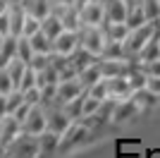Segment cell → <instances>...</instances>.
Masks as SVG:
<instances>
[{"label":"cell","instance_id":"obj_26","mask_svg":"<svg viewBox=\"0 0 160 158\" xmlns=\"http://www.w3.org/2000/svg\"><path fill=\"white\" fill-rule=\"evenodd\" d=\"M17 58L22 60V62H31L33 58V48H31V41H29V36H17Z\"/></svg>","mask_w":160,"mask_h":158},{"label":"cell","instance_id":"obj_25","mask_svg":"<svg viewBox=\"0 0 160 158\" xmlns=\"http://www.w3.org/2000/svg\"><path fill=\"white\" fill-rule=\"evenodd\" d=\"M27 62H22L19 58H12L10 62L5 65V70H7V74L12 77V82H14V86L19 89V82H22V77H24V72H27Z\"/></svg>","mask_w":160,"mask_h":158},{"label":"cell","instance_id":"obj_42","mask_svg":"<svg viewBox=\"0 0 160 158\" xmlns=\"http://www.w3.org/2000/svg\"><path fill=\"white\" fill-rule=\"evenodd\" d=\"M2 39H5V36H2V34H0V46H2Z\"/></svg>","mask_w":160,"mask_h":158},{"label":"cell","instance_id":"obj_31","mask_svg":"<svg viewBox=\"0 0 160 158\" xmlns=\"http://www.w3.org/2000/svg\"><path fill=\"white\" fill-rule=\"evenodd\" d=\"M17 86H14V82H12V77L7 74V70L5 67H0V93L2 96H7L10 91H14Z\"/></svg>","mask_w":160,"mask_h":158},{"label":"cell","instance_id":"obj_14","mask_svg":"<svg viewBox=\"0 0 160 158\" xmlns=\"http://www.w3.org/2000/svg\"><path fill=\"white\" fill-rule=\"evenodd\" d=\"M103 34H105V41H120L124 43V39L129 36V24L127 22H103Z\"/></svg>","mask_w":160,"mask_h":158},{"label":"cell","instance_id":"obj_37","mask_svg":"<svg viewBox=\"0 0 160 158\" xmlns=\"http://www.w3.org/2000/svg\"><path fill=\"white\" fill-rule=\"evenodd\" d=\"M146 89L153 91L155 96H160V77H148L146 79Z\"/></svg>","mask_w":160,"mask_h":158},{"label":"cell","instance_id":"obj_24","mask_svg":"<svg viewBox=\"0 0 160 158\" xmlns=\"http://www.w3.org/2000/svg\"><path fill=\"white\" fill-rule=\"evenodd\" d=\"M29 41H31L33 53H46V55H50V53H53V41L48 39L43 31H36L33 36H29Z\"/></svg>","mask_w":160,"mask_h":158},{"label":"cell","instance_id":"obj_43","mask_svg":"<svg viewBox=\"0 0 160 158\" xmlns=\"http://www.w3.org/2000/svg\"><path fill=\"white\" fill-rule=\"evenodd\" d=\"M0 134H2V120H0Z\"/></svg>","mask_w":160,"mask_h":158},{"label":"cell","instance_id":"obj_41","mask_svg":"<svg viewBox=\"0 0 160 158\" xmlns=\"http://www.w3.org/2000/svg\"><path fill=\"white\" fill-rule=\"evenodd\" d=\"M86 3H88V0H72L74 7H81V5H86Z\"/></svg>","mask_w":160,"mask_h":158},{"label":"cell","instance_id":"obj_8","mask_svg":"<svg viewBox=\"0 0 160 158\" xmlns=\"http://www.w3.org/2000/svg\"><path fill=\"white\" fill-rule=\"evenodd\" d=\"M139 115H141L139 105L134 103V98L129 96V98H124V101H117V105H115V110H112L110 125H124V122H132V120L139 118Z\"/></svg>","mask_w":160,"mask_h":158},{"label":"cell","instance_id":"obj_46","mask_svg":"<svg viewBox=\"0 0 160 158\" xmlns=\"http://www.w3.org/2000/svg\"><path fill=\"white\" fill-rule=\"evenodd\" d=\"M158 22H160V19H158Z\"/></svg>","mask_w":160,"mask_h":158},{"label":"cell","instance_id":"obj_22","mask_svg":"<svg viewBox=\"0 0 160 158\" xmlns=\"http://www.w3.org/2000/svg\"><path fill=\"white\" fill-rule=\"evenodd\" d=\"M98 79H103V72H100V65H98V60H96L93 65L84 67V70L79 72V82L84 84V89H88L91 84H96Z\"/></svg>","mask_w":160,"mask_h":158},{"label":"cell","instance_id":"obj_34","mask_svg":"<svg viewBox=\"0 0 160 158\" xmlns=\"http://www.w3.org/2000/svg\"><path fill=\"white\" fill-rule=\"evenodd\" d=\"M31 86H36V70H33V67H27V72H24V77H22V82H19V89L27 91Z\"/></svg>","mask_w":160,"mask_h":158},{"label":"cell","instance_id":"obj_30","mask_svg":"<svg viewBox=\"0 0 160 158\" xmlns=\"http://www.w3.org/2000/svg\"><path fill=\"white\" fill-rule=\"evenodd\" d=\"M86 93H88V96H93V98H98V101H105L108 98V84H105V79H98L96 84H91L86 89Z\"/></svg>","mask_w":160,"mask_h":158},{"label":"cell","instance_id":"obj_44","mask_svg":"<svg viewBox=\"0 0 160 158\" xmlns=\"http://www.w3.org/2000/svg\"><path fill=\"white\" fill-rule=\"evenodd\" d=\"M10 3H22V0H10Z\"/></svg>","mask_w":160,"mask_h":158},{"label":"cell","instance_id":"obj_21","mask_svg":"<svg viewBox=\"0 0 160 158\" xmlns=\"http://www.w3.org/2000/svg\"><path fill=\"white\" fill-rule=\"evenodd\" d=\"M41 31H43V34L48 36V39L53 41V39H55V36H58L60 31H65V26H62V19L58 17V14H53V12H50V14L46 17V19H41Z\"/></svg>","mask_w":160,"mask_h":158},{"label":"cell","instance_id":"obj_40","mask_svg":"<svg viewBox=\"0 0 160 158\" xmlns=\"http://www.w3.org/2000/svg\"><path fill=\"white\" fill-rule=\"evenodd\" d=\"M0 158H7V146L0 144Z\"/></svg>","mask_w":160,"mask_h":158},{"label":"cell","instance_id":"obj_39","mask_svg":"<svg viewBox=\"0 0 160 158\" xmlns=\"http://www.w3.org/2000/svg\"><path fill=\"white\" fill-rule=\"evenodd\" d=\"M53 5H72V0H50Z\"/></svg>","mask_w":160,"mask_h":158},{"label":"cell","instance_id":"obj_10","mask_svg":"<svg viewBox=\"0 0 160 158\" xmlns=\"http://www.w3.org/2000/svg\"><path fill=\"white\" fill-rule=\"evenodd\" d=\"M36 141H38V158H50L60 151V134H55L50 129L41 132Z\"/></svg>","mask_w":160,"mask_h":158},{"label":"cell","instance_id":"obj_3","mask_svg":"<svg viewBox=\"0 0 160 158\" xmlns=\"http://www.w3.org/2000/svg\"><path fill=\"white\" fill-rule=\"evenodd\" d=\"M79 46L100 58L103 48H105V34H103V29L100 26H81L79 29Z\"/></svg>","mask_w":160,"mask_h":158},{"label":"cell","instance_id":"obj_38","mask_svg":"<svg viewBox=\"0 0 160 158\" xmlns=\"http://www.w3.org/2000/svg\"><path fill=\"white\" fill-rule=\"evenodd\" d=\"M5 115H7V108H5V96L0 93V120L5 118Z\"/></svg>","mask_w":160,"mask_h":158},{"label":"cell","instance_id":"obj_13","mask_svg":"<svg viewBox=\"0 0 160 158\" xmlns=\"http://www.w3.org/2000/svg\"><path fill=\"white\" fill-rule=\"evenodd\" d=\"M105 7V22H127V0H103Z\"/></svg>","mask_w":160,"mask_h":158},{"label":"cell","instance_id":"obj_28","mask_svg":"<svg viewBox=\"0 0 160 158\" xmlns=\"http://www.w3.org/2000/svg\"><path fill=\"white\" fill-rule=\"evenodd\" d=\"M67 110V115L72 120H81V110H84V93H81L79 98H74V101H69V103H65L62 105Z\"/></svg>","mask_w":160,"mask_h":158},{"label":"cell","instance_id":"obj_20","mask_svg":"<svg viewBox=\"0 0 160 158\" xmlns=\"http://www.w3.org/2000/svg\"><path fill=\"white\" fill-rule=\"evenodd\" d=\"M146 12H143V5H141V0H134V3H129V10H127V24L129 29H134V26H141L146 24Z\"/></svg>","mask_w":160,"mask_h":158},{"label":"cell","instance_id":"obj_4","mask_svg":"<svg viewBox=\"0 0 160 158\" xmlns=\"http://www.w3.org/2000/svg\"><path fill=\"white\" fill-rule=\"evenodd\" d=\"M43 108H46V129L55 132V134H62V132L74 122V120L67 115V110L62 105L50 103V105H43Z\"/></svg>","mask_w":160,"mask_h":158},{"label":"cell","instance_id":"obj_16","mask_svg":"<svg viewBox=\"0 0 160 158\" xmlns=\"http://www.w3.org/2000/svg\"><path fill=\"white\" fill-rule=\"evenodd\" d=\"M22 7L27 10V14L36 17V19H46L53 10V3L50 0H22Z\"/></svg>","mask_w":160,"mask_h":158},{"label":"cell","instance_id":"obj_35","mask_svg":"<svg viewBox=\"0 0 160 158\" xmlns=\"http://www.w3.org/2000/svg\"><path fill=\"white\" fill-rule=\"evenodd\" d=\"M24 101H27L29 105H41V89L38 86L27 89V91H24Z\"/></svg>","mask_w":160,"mask_h":158},{"label":"cell","instance_id":"obj_18","mask_svg":"<svg viewBox=\"0 0 160 158\" xmlns=\"http://www.w3.org/2000/svg\"><path fill=\"white\" fill-rule=\"evenodd\" d=\"M22 134V122H17V120L12 118V115H5L2 118V134H0V144H10V141H14V139Z\"/></svg>","mask_w":160,"mask_h":158},{"label":"cell","instance_id":"obj_29","mask_svg":"<svg viewBox=\"0 0 160 158\" xmlns=\"http://www.w3.org/2000/svg\"><path fill=\"white\" fill-rule=\"evenodd\" d=\"M100 103H103V101L93 98V96H88V93L84 91V110H81V118H88V115H96V113H98V108H100Z\"/></svg>","mask_w":160,"mask_h":158},{"label":"cell","instance_id":"obj_17","mask_svg":"<svg viewBox=\"0 0 160 158\" xmlns=\"http://www.w3.org/2000/svg\"><path fill=\"white\" fill-rule=\"evenodd\" d=\"M132 98H134V103L139 105L141 113H148L151 108H155V105L160 103V96H155L153 91H148L146 86H143V89H139V91H134Z\"/></svg>","mask_w":160,"mask_h":158},{"label":"cell","instance_id":"obj_27","mask_svg":"<svg viewBox=\"0 0 160 158\" xmlns=\"http://www.w3.org/2000/svg\"><path fill=\"white\" fill-rule=\"evenodd\" d=\"M143 12H146L148 22H158L160 19V0H141Z\"/></svg>","mask_w":160,"mask_h":158},{"label":"cell","instance_id":"obj_6","mask_svg":"<svg viewBox=\"0 0 160 158\" xmlns=\"http://www.w3.org/2000/svg\"><path fill=\"white\" fill-rule=\"evenodd\" d=\"M79 19H81V26H103V22H105L103 0H88L86 5H81Z\"/></svg>","mask_w":160,"mask_h":158},{"label":"cell","instance_id":"obj_33","mask_svg":"<svg viewBox=\"0 0 160 158\" xmlns=\"http://www.w3.org/2000/svg\"><path fill=\"white\" fill-rule=\"evenodd\" d=\"M136 65L146 72V77H160V60H151V62H136Z\"/></svg>","mask_w":160,"mask_h":158},{"label":"cell","instance_id":"obj_32","mask_svg":"<svg viewBox=\"0 0 160 158\" xmlns=\"http://www.w3.org/2000/svg\"><path fill=\"white\" fill-rule=\"evenodd\" d=\"M36 31H41V19L27 14V19H24V29H22V36H33Z\"/></svg>","mask_w":160,"mask_h":158},{"label":"cell","instance_id":"obj_15","mask_svg":"<svg viewBox=\"0 0 160 158\" xmlns=\"http://www.w3.org/2000/svg\"><path fill=\"white\" fill-rule=\"evenodd\" d=\"M151 60H160V31L155 34L139 53H136L134 62H151Z\"/></svg>","mask_w":160,"mask_h":158},{"label":"cell","instance_id":"obj_1","mask_svg":"<svg viewBox=\"0 0 160 158\" xmlns=\"http://www.w3.org/2000/svg\"><path fill=\"white\" fill-rule=\"evenodd\" d=\"M158 31H160V22H146V24H141V26L129 29V36L124 39V43H122V46H124V55H127L129 60H134L136 53L146 46Z\"/></svg>","mask_w":160,"mask_h":158},{"label":"cell","instance_id":"obj_36","mask_svg":"<svg viewBox=\"0 0 160 158\" xmlns=\"http://www.w3.org/2000/svg\"><path fill=\"white\" fill-rule=\"evenodd\" d=\"M7 10H10V7H7ZM0 12V34H2V36H7V34H10V12Z\"/></svg>","mask_w":160,"mask_h":158},{"label":"cell","instance_id":"obj_11","mask_svg":"<svg viewBox=\"0 0 160 158\" xmlns=\"http://www.w3.org/2000/svg\"><path fill=\"white\" fill-rule=\"evenodd\" d=\"M100 72H103V79L110 77H124L132 65V60H110V58H98Z\"/></svg>","mask_w":160,"mask_h":158},{"label":"cell","instance_id":"obj_12","mask_svg":"<svg viewBox=\"0 0 160 158\" xmlns=\"http://www.w3.org/2000/svg\"><path fill=\"white\" fill-rule=\"evenodd\" d=\"M105 84H108V98L124 101L134 93L129 82H127V77H110V79H105Z\"/></svg>","mask_w":160,"mask_h":158},{"label":"cell","instance_id":"obj_19","mask_svg":"<svg viewBox=\"0 0 160 158\" xmlns=\"http://www.w3.org/2000/svg\"><path fill=\"white\" fill-rule=\"evenodd\" d=\"M12 58H17V36L7 34L2 39V46H0V67H5Z\"/></svg>","mask_w":160,"mask_h":158},{"label":"cell","instance_id":"obj_2","mask_svg":"<svg viewBox=\"0 0 160 158\" xmlns=\"http://www.w3.org/2000/svg\"><path fill=\"white\" fill-rule=\"evenodd\" d=\"M7 158H38V141H36V137L22 132L14 141L7 144Z\"/></svg>","mask_w":160,"mask_h":158},{"label":"cell","instance_id":"obj_5","mask_svg":"<svg viewBox=\"0 0 160 158\" xmlns=\"http://www.w3.org/2000/svg\"><path fill=\"white\" fill-rule=\"evenodd\" d=\"M86 91L84 89V84L79 82V77H72V79H60L58 82V91H55V105H65L69 103V101L79 98L81 93Z\"/></svg>","mask_w":160,"mask_h":158},{"label":"cell","instance_id":"obj_9","mask_svg":"<svg viewBox=\"0 0 160 158\" xmlns=\"http://www.w3.org/2000/svg\"><path fill=\"white\" fill-rule=\"evenodd\" d=\"M79 48V31H60L53 39V53L55 55H72L74 50Z\"/></svg>","mask_w":160,"mask_h":158},{"label":"cell","instance_id":"obj_7","mask_svg":"<svg viewBox=\"0 0 160 158\" xmlns=\"http://www.w3.org/2000/svg\"><path fill=\"white\" fill-rule=\"evenodd\" d=\"M22 132H27L31 137H38L41 132H46V108L43 105H31L29 115L22 122Z\"/></svg>","mask_w":160,"mask_h":158},{"label":"cell","instance_id":"obj_23","mask_svg":"<svg viewBox=\"0 0 160 158\" xmlns=\"http://www.w3.org/2000/svg\"><path fill=\"white\" fill-rule=\"evenodd\" d=\"M58 82H60V74L53 67V62L46 65L43 70H36V86H48V84H58Z\"/></svg>","mask_w":160,"mask_h":158},{"label":"cell","instance_id":"obj_45","mask_svg":"<svg viewBox=\"0 0 160 158\" xmlns=\"http://www.w3.org/2000/svg\"><path fill=\"white\" fill-rule=\"evenodd\" d=\"M127 3H134V0H127Z\"/></svg>","mask_w":160,"mask_h":158}]
</instances>
